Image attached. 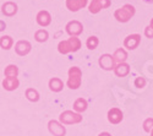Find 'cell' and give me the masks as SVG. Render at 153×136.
<instances>
[{
    "label": "cell",
    "instance_id": "16",
    "mask_svg": "<svg viewBox=\"0 0 153 136\" xmlns=\"http://www.w3.org/2000/svg\"><path fill=\"white\" fill-rule=\"evenodd\" d=\"M113 59L115 63L118 64H121V63H125L126 59H127V53L124 48H119L115 51V53L113 54Z\"/></svg>",
    "mask_w": 153,
    "mask_h": 136
},
{
    "label": "cell",
    "instance_id": "21",
    "mask_svg": "<svg viewBox=\"0 0 153 136\" xmlns=\"http://www.w3.org/2000/svg\"><path fill=\"white\" fill-rule=\"evenodd\" d=\"M12 44H14V39H12L10 36H3L1 38H0V47L5 49V51L10 49L12 47Z\"/></svg>",
    "mask_w": 153,
    "mask_h": 136
},
{
    "label": "cell",
    "instance_id": "22",
    "mask_svg": "<svg viewBox=\"0 0 153 136\" xmlns=\"http://www.w3.org/2000/svg\"><path fill=\"white\" fill-rule=\"evenodd\" d=\"M4 74H5L6 77H17V75H19V68L16 65H12V64L7 65L5 71H4Z\"/></svg>",
    "mask_w": 153,
    "mask_h": 136
},
{
    "label": "cell",
    "instance_id": "7",
    "mask_svg": "<svg viewBox=\"0 0 153 136\" xmlns=\"http://www.w3.org/2000/svg\"><path fill=\"white\" fill-rule=\"evenodd\" d=\"M48 129L50 134H53L54 136H65L66 134L65 126H62V124H60L56 120H50L48 124Z\"/></svg>",
    "mask_w": 153,
    "mask_h": 136
},
{
    "label": "cell",
    "instance_id": "25",
    "mask_svg": "<svg viewBox=\"0 0 153 136\" xmlns=\"http://www.w3.org/2000/svg\"><path fill=\"white\" fill-rule=\"evenodd\" d=\"M143 129L146 132H151L153 130V118H148L143 123Z\"/></svg>",
    "mask_w": 153,
    "mask_h": 136
},
{
    "label": "cell",
    "instance_id": "27",
    "mask_svg": "<svg viewBox=\"0 0 153 136\" xmlns=\"http://www.w3.org/2000/svg\"><path fill=\"white\" fill-rule=\"evenodd\" d=\"M145 36L147 37V38H153V30L149 26H147L145 28Z\"/></svg>",
    "mask_w": 153,
    "mask_h": 136
},
{
    "label": "cell",
    "instance_id": "28",
    "mask_svg": "<svg viewBox=\"0 0 153 136\" xmlns=\"http://www.w3.org/2000/svg\"><path fill=\"white\" fill-rule=\"evenodd\" d=\"M5 27H6L5 22H4V21H0V32L4 31V30H5Z\"/></svg>",
    "mask_w": 153,
    "mask_h": 136
},
{
    "label": "cell",
    "instance_id": "31",
    "mask_svg": "<svg viewBox=\"0 0 153 136\" xmlns=\"http://www.w3.org/2000/svg\"><path fill=\"white\" fill-rule=\"evenodd\" d=\"M146 3H153V0H145Z\"/></svg>",
    "mask_w": 153,
    "mask_h": 136
},
{
    "label": "cell",
    "instance_id": "2",
    "mask_svg": "<svg viewBox=\"0 0 153 136\" xmlns=\"http://www.w3.org/2000/svg\"><path fill=\"white\" fill-rule=\"evenodd\" d=\"M135 11L136 10L131 4H125L124 6H121L114 12V17L117 19V21L125 23L127 21H130V19L135 15Z\"/></svg>",
    "mask_w": 153,
    "mask_h": 136
},
{
    "label": "cell",
    "instance_id": "13",
    "mask_svg": "<svg viewBox=\"0 0 153 136\" xmlns=\"http://www.w3.org/2000/svg\"><path fill=\"white\" fill-rule=\"evenodd\" d=\"M1 11L5 16H14L17 12V4L14 1H6L5 4H3L1 6Z\"/></svg>",
    "mask_w": 153,
    "mask_h": 136
},
{
    "label": "cell",
    "instance_id": "32",
    "mask_svg": "<svg viewBox=\"0 0 153 136\" xmlns=\"http://www.w3.org/2000/svg\"><path fill=\"white\" fill-rule=\"evenodd\" d=\"M151 136H153V130H152V131H151Z\"/></svg>",
    "mask_w": 153,
    "mask_h": 136
},
{
    "label": "cell",
    "instance_id": "10",
    "mask_svg": "<svg viewBox=\"0 0 153 136\" xmlns=\"http://www.w3.org/2000/svg\"><path fill=\"white\" fill-rule=\"evenodd\" d=\"M31 48H32V45L28 41H19L15 45V52L19 55L23 56V55H27L31 52Z\"/></svg>",
    "mask_w": 153,
    "mask_h": 136
},
{
    "label": "cell",
    "instance_id": "26",
    "mask_svg": "<svg viewBox=\"0 0 153 136\" xmlns=\"http://www.w3.org/2000/svg\"><path fill=\"white\" fill-rule=\"evenodd\" d=\"M145 85H146V80L145 77H137L135 80V86L138 88H141V87H145Z\"/></svg>",
    "mask_w": 153,
    "mask_h": 136
},
{
    "label": "cell",
    "instance_id": "4",
    "mask_svg": "<svg viewBox=\"0 0 153 136\" xmlns=\"http://www.w3.org/2000/svg\"><path fill=\"white\" fill-rule=\"evenodd\" d=\"M60 121L62 124H77L82 121V117L79 113L71 112V110H65L64 113L60 114Z\"/></svg>",
    "mask_w": 153,
    "mask_h": 136
},
{
    "label": "cell",
    "instance_id": "30",
    "mask_svg": "<svg viewBox=\"0 0 153 136\" xmlns=\"http://www.w3.org/2000/svg\"><path fill=\"white\" fill-rule=\"evenodd\" d=\"M149 27L153 30V19H152V20H151V22H149Z\"/></svg>",
    "mask_w": 153,
    "mask_h": 136
},
{
    "label": "cell",
    "instance_id": "20",
    "mask_svg": "<svg viewBox=\"0 0 153 136\" xmlns=\"http://www.w3.org/2000/svg\"><path fill=\"white\" fill-rule=\"evenodd\" d=\"M49 38V34L45 30H38L36 33H34V39L37 42H39V43H43V42H47Z\"/></svg>",
    "mask_w": 153,
    "mask_h": 136
},
{
    "label": "cell",
    "instance_id": "14",
    "mask_svg": "<svg viewBox=\"0 0 153 136\" xmlns=\"http://www.w3.org/2000/svg\"><path fill=\"white\" fill-rule=\"evenodd\" d=\"M86 5H87V0H66V7L72 12L79 11Z\"/></svg>",
    "mask_w": 153,
    "mask_h": 136
},
{
    "label": "cell",
    "instance_id": "3",
    "mask_svg": "<svg viewBox=\"0 0 153 136\" xmlns=\"http://www.w3.org/2000/svg\"><path fill=\"white\" fill-rule=\"evenodd\" d=\"M82 82V71L77 66H72L69 70V80L68 86L71 90H77Z\"/></svg>",
    "mask_w": 153,
    "mask_h": 136
},
{
    "label": "cell",
    "instance_id": "17",
    "mask_svg": "<svg viewBox=\"0 0 153 136\" xmlns=\"http://www.w3.org/2000/svg\"><path fill=\"white\" fill-rule=\"evenodd\" d=\"M114 72H115V75H117V76H119V77H124V76H126L127 74L130 72V66L127 65L126 63L118 64L115 68H114Z\"/></svg>",
    "mask_w": 153,
    "mask_h": 136
},
{
    "label": "cell",
    "instance_id": "18",
    "mask_svg": "<svg viewBox=\"0 0 153 136\" xmlns=\"http://www.w3.org/2000/svg\"><path fill=\"white\" fill-rule=\"evenodd\" d=\"M49 88L53 92H60L64 88V82L59 77H53L49 80Z\"/></svg>",
    "mask_w": 153,
    "mask_h": 136
},
{
    "label": "cell",
    "instance_id": "29",
    "mask_svg": "<svg viewBox=\"0 0 153 136\" xmlns=\"http://www.w3.org/2000/svg\"><path fill=\"white\" fill-rule=\"evenodd\" d=\"M98 136H111L109 132H102V134H99Z\"/></svg>",
    "mask_w": 153,
    "mask_h": 136
},
{
    "label": "cell",
    "instance_id": "6",
    "mask_svg": "<svg viewBox=\"0 0 153 136\" xmlns=\"http://www.w3.org/2000/svg\"><path fill=\"white\" fill-rule=\"evenodd\" d=\"M111 5L110 0H92L91 4H90V12L91 14H98L100 10L107 9Z\"/></svg>",
    "mask_w": 153,
    "mask_h": 136
},
{
    "label": "cell",
    "instance_id": "19",
    "mask_svg": "<svg viewBox=\"0 0 153 136\" xmlns=\"http://www.w3.org/2000/svg\"><path fill=\"white\" fill-rule=\"evenodd\" d=\"M87 107H88V104H87V101L85 100V98H77L74 103V110L77 112V113L85 112V110L87 109Z\"/></svg>",
    "mask_w": 153,
    "mask_h": 136
},
{
    "label": "cell",
    "instance_id": "11",
    "mask_svg": "<svg viewBox=\"0 0 153 136\" xmlns=\"http://www.w3.org/2000/svg\"><path fill=\"white\" fill-rule=\"evenodd\" d=\"M37 23L39 25V26L42 27H47L50 25V22H52V16H50V14L47 11V10H42L37 14Z\"/></svg>",
    "mask_w": 153,
    "mask_h": 136
},
{
    "label": "cell",
    "instance_id": "23",
    "mask_svg": "<svg viewBox=\"0 0 153 136\" xmlns=\"http://www.w3.org/2000/svg\"><path fill=\"white\" fill-rule=\"evenodd\" d=\"M26 97H27V100L31 101V102H38L39 101V93H38L37 90H34V88H27Z\"/></svg>",
    "mask_w": 153,
    "mask_h": 136
},
{
    "label": "cell",
    "instance_id": "1",
    "mask_svg": "<svg viewBox=\"0 0 153 136\" xmlns=\"http://www.w3.org/2000/svg\"><path fill=\"white\" fill-rule=\"evenodd\" d=\"M81 48V41L77 37H71V38L62 41L58 44V51L61 54H69V53H75Z\"/></svg>",
    "mask_w": 153,
    "mask_h": 136
},
{
    "label": "cell",
    "instance_id": "24",
    "mask_svg": "<svg viewBox=\"0 0 153 136\" xmlns=\"http://www.w3.org/2000/svg\"><path fill=\"white\" fill-rule=\"evenodd\" d=\"M99 44V39L97 38L96 36H91V37H88L87 41H86V45L88 49H91V51H93V49H96Z\"/></svg>",
    "mask_w": 153,
    "mask_h": 136
},
{
    "label": "cell",
    "instance_id": "8",
    "mask_svg": "<svg viewBox=\"0 0 153 136\" xmlns=\"http://www.w3.org/2000/svg\"><path fill=\"white\" fill-rule=\"evenodd\" d=\"M98 63H99V66L104 70H111V69L115 68V61L113 59V55H110V54L100 55Z\"/></svg>",
    "mask_w": 153,
    "mask_h": 136
},
{
    "label": "cell",
    "instance_id": "15",
    "mask_svg": "<svg viewBox=\"0 0 153 136\" xmlns=\"http://www.w3.org/2000/svg\"><path fill=\"white\" fill-rule=\"evenodd\" d=\"M20 81L17 80V77H5L3 81V87L6 91H14L19 87Z\"/></svg>",
    "mask_w": 153,
    "mask_h": 136
},
{
    "label": "cell",
    "instance_id": "9",
    "mask_svg": "<svg viewBox=\"0 0 153 136\" xmlns=\"http://www.w3.org/2000/svg\"><path fill=\"white\" fill-rule=\"evenodd\" d=\"M140 42H141V36L140 34H130L127 36L125 41H124V47L130 49V51H134V49H136L140 44Z\"/></svg>",
    "mask_w": 153,
    "mask_h": 136
},
{
    "label": "cell",
    "instance_id": "5",
    "mask_svg": "<svg viewBox=\"0 0 153 136\" xmlns=\"http://www.w3.org/2000/svg\"><path fill=\"white\" fill-rule=\"evenodd\" d=\"M66 32L71 36V37H77L79 34H81L83 32V26L82 23L77 20H72L66 25Z\"/></svg>",
    "mask_w": 153,
    "mask_h": 136
},
{
    "label": "cell",
    "instance_id": "12",
    "mask_svg": "<svg viewBox=\"0 0 153 136\" xmlns=\"http://www.w3.org/2000/svg\"><path fill=\"white\" fill-rule=\"evenodd\" d=\"M123 112L118 108H111L108 112V120L111 123V124H119V123L123 120Z\"/></svg>",
    "mask_w": 153,
    "mask_h": 136
}]
</instances>
